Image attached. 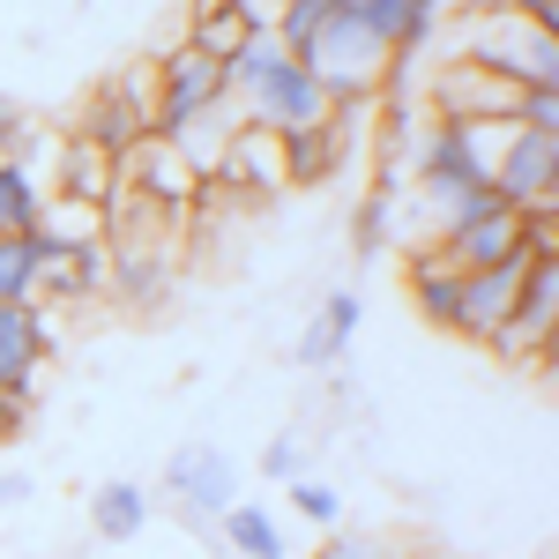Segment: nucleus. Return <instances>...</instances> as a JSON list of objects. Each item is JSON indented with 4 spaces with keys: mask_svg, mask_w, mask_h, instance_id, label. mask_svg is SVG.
I'll use <instances>...</instances> for the list:
<instances>
[{
    "mask_svg": "<svg viewBox=\"0 0 559 559\" xmlns=\"http://www.w3.org/2000/svg\"><path fill=\"white\" fill-rule=\"evenodd\" d=\"M522 269H530V261H500V269H471V276H463V321H455V336L485 344L492 329H508V321H515Z\"/></svg>",
    "mask_w": 559,
    "mask_h": 559,
    "instance_id": "obj_11",
    "label": "nucleus"
},
{
    "mask_svg": "<svg viewBox=\"0 0 559 559\" xmlns=\"http://www.w3.org/2000/svg\"><path fill=\"white\" fill-rule=\"evenodd\" d=\"M52 194L90 202V210H112V194H120V157H112V150H97L90 134H68V142H60V157H52Z\"/></svg>",
    "mask_w": 559,
    "mask_h": 559,
    "instance_id": "obj_12",
    "label": "nucleus"
},
{
    "mask_svg": "<svg viewBox=\"0 0 559 559\" xmlns=\"http://www.w3.org/2000/svg\"><path fill=\"white\" fill-rule=\"evenodd\" d=\"M31 350H38V358H52V350H60V321H52L45 306H31Z\"/></svg>",
    "mask_w": 559,
    "mask_h": 559,
    "instance_id": "obj_32",
    "label": "nucleus"
},
{
    "mask_svg": "<svg viewBox=\"0 0 559 559\" xmlns=\"http://www.w3.org/2000/svg\"><path fill=\"white\" fill-rule=\"evenodd\" d=\"M306 68L336 105H373L395 68V8L388 0H329V23L306 45Z\"/></svg>",
    "mask_w": 559,
    "mask_h": 559,
    "instance_id": "obj_1",
    "label": "nucleus"
},
{
    "mask_svg": "<svg viewBox=\"0 0 559 559\" xmlns=\"http://www.w3.org/2000/svg\"><path fill=\"white\" fill-rule=\"evenodd\" d=\"M284 142V187H321V179H336L344 165V128L329 120V128H299V134H276Z\"/></svg>",
    "mask_w": 559,
    "mask_h": 559,
    "instance_id": "obj_16",
    "label": "nucleus"
},
{
    "mask_svg": "<svg viewBox=\"0 0 559 559\" xmlns=\"http://www.w3.org/2000/svg\"><path fill=\"white\" fill-rule=\"evenodd\" d=\"M403 559H463V552H448V545H403Z\"/></svg>",
    "mask_w": 559,
    "mask_h": 559,
    "instance_id": "obj_34",
    "label": "nucleus"
},
{
    "mask_svg": "<svg viewBox=\"0 0 559 559\" xmlns=\"http://www.w3.org/2000/svg\"><path fill=\"white\" fill-rule=\"evenodd\" d=\"M216 522H224V545L239 559H284L292 552V545H284V522L269 515V508H254V500H231Z\"/></svg>",
    "mask_w": 559,
    "mask_h": 559,
    "instance_id": "obj_19",
    "label": "nucleus"
},
{
    "mask_svg": "<svg viewBox=\"0 0 559 559\" xmlns=\"http://www.w3.org/2000/svg\"><path fill=\"white\" fill-rule=\"evenodd\" d=\"M261 477H276V485L306 477V440H299V432H276V440L261 448Z\"/></svg>",
    "mask_w": 559,
    "mask_h": 559,
    "instance_id": "obj_29",
    "label": "nucleus"
},
{
    "mask_svg": "<svg viewBox=\"0 0 559 559\" xmlns=\"http://www.w3.org/2000/svg\"><path fill=\"white\" fill-rule=\"evenodd\" d=\"M395 202H403V194H388V187H373V194L358 202V224H350V247H358V254H381V247H388V231H395Z\"/></svg>",
    "mask_w": 559,
    "mask_h": 559,
    "instance_id": "obj_26",
    "label": "nucleus"
},
{
    "mask_svg": "<svg viewBox=\"0 0 559 559\" xmlns=\"http://www.w3.org/2000/svg\"><path fill=\"white\" fill-rule=\"evenodd\" d=\"M105 224L112 216L90 210V202H68V194H45V216H38V239L52 254H68V247H105Z\"/></svg>",
    "mask_w": 559,
    "mask_h": 559,
    "instance_id": "obj_18",
    "label": "nucleus"
},
{
    "mask_svg": "<svg viewBox=\"0 0 559 559\" xmlns=\"http://www.w3.org/2000/svg\"><path fill=\"white\" fill-rule=\"evenodd\" d=\"M23 128H31V120H23V105H15V97H0V165L15 157V142H23Z\"/></svg>",
    "mask_w": 559,
    "mask_h": 559,
    "instance_id": "obj_30",
    "label": "nucleus"
},
{
    "mask_svg": "<svg viewBox=\"0 0 559 559\" xmlns=\"http://www.w3.org/2000/svg\"><path fill=\"white\" fill-rule=\"evenodd\" d=\"M52 247H45L38 231H15V239H0V299L8 306H38V276Z\"/></svg>",
    "mask_w": 559,
    "mask_h": 559,
    "instance_id": "obj_20",
    "label": "nucleus"
},
{
    "mask_svg": "<svg viewBox=\"0 0 559 559\" xmlns=\"http://www.w3.org/2000/svg\"><path fill=\"white\" fill-rule=\"evenodd\" d=\"M552 187H559V134L508 128V150L492 165V194L508 210H537V202H552Z\"/></svg>",
    "mask_w": 559,
    "mask_h": 559,
    "instance_id": "obj_9",
    "label": "nucleus"
},
{
    "mask_svg": "<svg viewBox=\"0 0 559 559\" xmlns=\"http://www.w3.org/2000/svg\"><path fill=\"white\" fill-rule=\"evenodd\" d=\"M358 313H366L358 292H329L321 313L306 321V336L292 344V358H299V366H336V358L350 350V336H358Z\"/></svg>",
    "mask_w": 559,
    "mask_h": 559,
    "instance_id": "obj_14",
    "label": "nucleus"
},
{
    "mask_svg": "<svg viewBox=\"0 0 559 559\" xmlns=\"http://www.w3.org/2000/svg\"><path fill=\"white\" fill-rule=\"evenodd\" d=\"M23 426H31V403H23L15 388H0V440H15Z\"/></svg>",
    "mask_w": 559,
    "mask_h": 559,
    "instance_id": "obj_31",
    "label": "nucleus"
},
{
    "mask_svg": "<svg viewBox=\"0 0 559 559\" xmlns=\"http://www.w3.org/2000/svg\"><path fill=\"white\" fill-rule=\"evenodd\" d=\"M388 8H395V60L411 68V60L432 45L440 15H448V0H388Z\"/></svg>",
    "mask_w": 559,
    "mask_h": 559,
    "instance_id": "obj_25",
    "label": "nucleus"
},
{
    "mask_svg": "<svg viewBox=\"0 0 559 559\" xmlns=\"http://www.w3.org/2000/svg\"><path fill=\"white\" fill-rule=\"evenodd\" d=\"M90 522H97V537L128 545V537H142V522H150V492H142V485H128V477H112V485H97Z\"/></svg>",
    "mask_w": 559,
    "mask_h": 559,
    "instance_id": "obj_22",
    "label": "nucleus"
},
{
    "mask_svg": "<svg viewBox=\"0 0 559 559\" xmlns=\"http://www.w3.org/2000/svg\"><path fill=\"white\" fill-rule=\"evenodd\" d=\"M120 194H128V202H142V210L179 216L194 194H202V179H194V165L179 157L165 134H142L128 157H120Z\"/></svg>",
    "mask_w": 559,
    "mask_h": 559,
    "instance_id": "obj_7",
    "label": "nucleus"
},
{
    "mask_svg": "<svg viewBox=\"0 0 559 559\" xmlns=\"http://www.w3.org/2000/svg\"><path fill=\"white\" fill-rule=\"evenodd\" d=\"M165 284H173V247H142V239H120V247H112V284H105V292L150 306Z\"/></svg>",
    "mask_w": 559,
    "mask_h": 559,
    "instance_id": "obj_17",
    "label": "nucleus"
},
{
    "mask_svg": "<svg viewBox=\"0 0 559 559\" xmlns=\"http://www.w3.org/2000/svg\"><path fill=\"white\" fill-rule=\"evenodd\" d=\"M448 60H471L500 83L537 90V83H559V31L530 23V15H508V8H463Z\"/></svg>",
    "mask_w": 559,
    "mask_h": 559,
    "instance_id": "obj_2",
    "label": "nucleus"
},
{
    "mask_svg": "<svg viewBox=\"0 0 559 559\" xmlns=\"http://www.w3.org/2000/svg\"><path fill=\"white\" fill-rule=\"evenodd\" d=\"M411 306L426 313L432 329L455 336V321H463V269L440 254V247H418L411 254Z\"/></svg>",
    "mask_w": 559,
    "mask_h": 559,
    "instance_id": "obj_13",
    "label": "nucleus"
},
{
    "mask_svg": "<svg viewBox=\"0 0 559 559\" xmlns=\"http://www.w3.org/2000/svg\"><path fill=\"white\" fill-rule=\"evenodd\" d=\"M313 559H403V545L388 530H329Z\"/></svg>",
    "mask_w": 559,
    "mask_h": 559,
    "instance_id": "obj_27",
    "label": "nucleus"
},
{
    "mask_svg": "<svg viewBox=\"0 0 559 559\" xmlns=\"http://www.w3.org/2000/svg\"><path fill=\"white\" fill-rule=\"evenodd\" d=\"M284 60H292V52L276 45V31H247V45L224 60V97H247V90H254L261 75H276Z\"/></svg>",
    "mask_w": 559,
    "mask_h": 559,
    "instance_id": "obj_24",
    "label": "nucleus"
},
{
    "mask_svg": "<svg viewBox=\"0 0 559 559\" xmlns=\"http://www.w3.org/2000/svg\"><path fill=\"white\" fill-rule=\"evenodd\" d=\"M105 284H112V254H105V247H68V254L45 261L38 306H45V299H68V306H75V299H97Z\"/></svg>",
    "mask_w": 559,
    "mask_h": 559,
    "instance_id": "obj_15",
    "label": "nucleus"
},
{
    "mask_svg": "<svg viewBox=\"0 0 559 559\" xmlns=\"http://www.w3.org/2000/svg\"><path fill=\"white\" fill-rule=\"evenodd\" d=\"M23 500H31V477L8 471V477H0V508H23Z\"/></svg>",
    "mask_w": 559,
    "mask_h": 559,
    "instance_id": "obj_33",
    "label": "nucleus"
},
{
    "mask_svg": "<svg viewBox=\"0 0 559 559\" xmlns=\"http://www.w3.org/2000/svg\"><path fill=\"white\" fill-rule=\"evenodd\" d=\"M216 97H224V68H216V60L187 52V45L157 52V112H150V134L179 142V134L194 128V120L210 112Z\"/></svg>",
    "mask_w": 559,
    "mask_h": 559,
    "instance_id": "obj_5",
    "label": "nucleus"
},
{
    "mask_svg": "<svg viewBox=\"0 0 559 559\" xmlns=\"http://www.w3.org/2000/svg\"><path fill=\"white\" fill-rule=\"evenodd\" d=\"M150 112H157V60H134V68H120V75H112V83H97L83 134L97 142V150L128 157L134 142L150 134Z\"/></svg>",
    "mask_w": 559,
    "mask_h": 559,
    "instance_id": "obj_4",
    "label": "nucleus"
},
{
    "mask_svg": "<svg viewBox=\"0 0 559 559\" xmlns=\"http://www.w3.org/2000/svg\"><path fill=\"white\" fill-rule=\"evenodd\" d=\"M239 105V120L261 134H299V128H329V112H336V97L313 83V68L306 60H284L276 75H261L247 97H231Z\"/></svg>",
    "mask_w": 559,
    "mask_h": 559,
    "instance_id": "obj_3",
    "label": "nucleus"
},
{
    "mask_svg": "<svg viewBox=\"0 0 559 559\" xmlns=\"http://www.w3.org/2000/svg\"><path fill=\"white\" fill-rule=\"evenodd\" d=\"M202 187H231V194H254V202L284 194V142L261 134V128H239L224 142V157H216V173L202 179Z\"/></svg>",
    "mask_w": 559,
    "mask_h": 559,
    "instance_id": "obj_10",
    "label": "nucleus"
},
{
    "mask_svg": "<svg viewBox=\"0 0 559 559\" xmlns=\"http://www.w3.org/2000/svg\"><path fill=\"white\" fill-rule=\"evenodd\" d=\"M179 45L224 68V60H231V52L247 45V23L231 15V0H194V15H187V38H179Z\"/></svg>",
    "mask_w": 559,
    "mask_h": 559,
    "instance_id": "obj_21",
    "label": "nucleus"
},
{
    "mask_svg": "<svg viewBox=\"0 0 559 559\" xmlns=\"http://www.w3.org/2000/svg\"><path fill=\"white\" fill-rule=\"evenodd\" d=\"M45 216V179L31 173V165H0V239H15V231H38Z\"/></svg>",
    "mask_w": 559,
    "mask_h": 559,
    "instance_id": "obj_23",
    "label": "nucleus"
},
{
    "mask_svg": "<svg viewBox=\"0 0 559 559\" xmlns=\"http://www.w3.org/2000/svg\"><path fill=\"white\" fill-rule=\"evenodd\" d=\"M165 492H173L194 522H216L239 500V463H231L224 448H210V440H194V448H179L173 463H165Z\"/></svg>",
    "mask_w": 559,
    "mask_h": 559,
    "instance_id": "obj_8",
    "label": "nucleus"
},
{
    "mask_svg": "<svg viewBox=\"0 0 559 559\" xmlns=\"http://www.w3.org/2000/svg\"><path fill=\"white\" fill-rule=\"evenodd\" d=\"M432 112L448 120V128H477V120H500V128H515L522 120V90L500 83V75H485L471 60H440V75H432Z\"/></svg>",
    "mask_w": 559,
    "mask_h": 559,
    "instance_id": "obj_6",
    "label": "nucleus"
},
{
    "mask_svg": "<svg viewBox=\"0 0 559 559\" xmlns=\"http://www.w3.org/2000/svg\"><path fill=\"white\" fill-rule=\"evenodd\" d=\"M292 508H299L306 522H321V530H336V522H344V492L321 485V477H292Z\"/></svg>",
    "mask_w": 559,
    "mask_h": 559,
    "instance_id": "obj_28",
    "label": "nucleus"
}]
</instances>
